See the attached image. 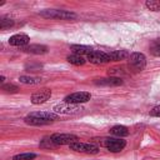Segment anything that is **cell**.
<instances>
[{
	"mask_svg": "<svg viewBox=\"0 0 160 160\" xmlns=\"http://www.w3.org/2000/svg\"><path fill=\"white\" fill-rule=\"evenodd\" d=\"M40 15L46 19H58V20H72L76 19V14L72 11L59 10V9H48L40 11Z\"/></svg>",
	"mask_w": 160,
	"mask_h": 160,
	"instance_id": "1",
	"label": "cell"
},
{
	"mask_svg": "<svg viewBox=\"0 0 160 160\" xmlns=\"http://www.w3.org/2000/svg\"><path fill=\"white\" fill-rule=\"evenodd\" d=\"M81 110H84L80 105L78 104H71V102H66V101H62L58 105L54 106V112L55 114H65V115H72V114H78L80 112Z\"/></svg>",
	"mask_w": 160,
	"mask_h": 160,
	"instance_id": "2",
	"label": "cell"
},
{
	"mask_svg": "<svg viewBox=\"0 0 160 160\" xmlns=\"http://www.w3.org/2000/svg\"><path fill=\"white\" fill-rule=\"evenodd\" d=\"M70 150L76 151V152H85V154H98L99 152V146L91 142H81L76 141L69 145Z\"/></svg>",
	"mask_w": 160,
	"mask_h": 160,
	"instance_id": "3",
	"label": "cell"
},
{
	"mask_svg": "<svg viewBox=\"0 0 160 160\" xmlns=\"http://www.w3.org/2000/svg\"><path fill=\"white\" fill-rule=\"evenodd\" d=\"M50 139L52 140V142L55 145H70L72 142L79 141V138L74 134H52L50 136Z\"/></svg>",
	"mask_w": 160,
	"mask_h": 160,
	"instance_id": "4",
	"label": "cell"
},
{
	"mask_svg": "<svg viewBox=\"0 0 160 160\" xmlns=\"http://www.w3.org/2000/svg\"><path fill=\"white\" fill-rule=\"evenodd\" d=\"M126 145V141L121 138H106L104 139V146L111 151V152H119L121 151Z\"/></svg>",
	"mask_w": 160,
	"mask_h": 160,
	"instance_id": "5",
	"label": "cell"
},
{
	"mask_svg": "<svg viewBox=\"0 0 160 160\" xmlns=\"http://www.w3.org/2000/svg\"><path fill=\"white\" fill-rule=\"evenodd\" d=\"M129 64L134 70L141 71L146 66V58L141 52H132L129 58Z\"/></svg>",
	"mask_w": 160,
	"mask_h": 160,
	"instance_id": "6",
	"label": "cell"
},
{
	"mask_svg": "<svg viewBox=\"0 0 160 160\" xmlns=\"http://www.w3.org/2000/svg\"><path fill=\"white\" fill-rule=\"evenodd\" d=\"M91 99V94L88 91H78V92H72L70 95H68L64 101L66 102H71V104H82V102H88Z\"/></svg>",
	"mask_w": 160,
	"mask_h": 160,
	"instance_id": "7",
	"label": "cell"
},
{
	"mask_svg": "<svg viewBox=\"0 0 160 160\" xmlns=\"http://www.w3.org/2000/svg\"><path fill=\"white\" fill-rule=\"evenodd\" d=\"M88 60L92 64H105V62L110 61L108 52H104V51H100V50H92L88 55Z\"/></svg>",
	"mask_w": 160,
	"mask_h": 160,
	"instance_id": "8",
	"label": "cell"
},
{
	"mask_svg": "<svg viewBox=\"0 0 160 160\" xmlns=\"http://www.w3.org/2000/svg\"><path fill=\"white\" fill-rule=\"evenodd\" d=\"M50 98H51V90H50V89H42V90L36 91V92L32 94V96H31V102H32L34 105H40V104L46 102Z\"/></svg>",
	"mask_w": 160,
	"mask_h": 160,
	"instance_id": "9",
	"label": "cell"
},
{
	"mask_svg": "<svg viewBox=\"0 0 160 160\" xmlns=\"http://www.w3.org/2000/svg\"><path fill=\"white\" fill-rule=\"evenodd\" d=\"M29 41H30V38L26 34H15V35L9 38V44L12 46L25 48V46H28Z\"/></svg>",
	"mask_w": 160,
	"mask_h": 160,
	"instance_id": "10",
	"label": "cell"
},
{
	"mask_svg": "<svg viewBox=\"0 0 160 160\" xmlns=\"http://www.w3.org/2000/svg\"><path fill=\"white\" fill-rule=\"evenodd\" d=\"M96 85H100V86H119L122 84V80L120 78H114V76H110V78H101V79H96L94 81Z\"/></svg>",
	"mask_w": 160,
	"mask_h": 160,
	"instance_id": "11",
	"label": "cell"
},
{
	"mask_svg": "<svg viewBox=\"0 0 160 160\" xmlns=\"http://www.w3.org/2000/svg\"><path fill=\"white\" fill-rule=\"evenodd\" d=\"M22 51L29 52V54L41 55V54L48 52V46H45V45H40V44H31V45H28V46L22 48Z\"/></svg>",
	"mask_w": 160,
	"mask_h": 160,
	"instance_id": "12",
	"label": "cell"
},
{
	"mask_svg": "<svg viewBox=\"0 0 160 160\" xmlns=\"http://www.w3.org/2000/svg\"><path fill=\"white\" fill-rule=\"evenodd\" d=\"M25 122L29 124V125H34V126H40V125H48L50 124L51 121H48V120H44L41 118H38V116H34L32 114H29L25 119Z\"/></svg>",
	"mask_w": 160,
	"mask_h": 160,
	"instance_id": "13",
	"label": "cell"
},
{
	"mask_svg": "<svg viewBox=\"0 0 160 160\" xmlns=\"http://www.w3.org/2000/svg\"><path fill=\"white\" fill-rule=\"evenodd\" d=\"M108 55H109L110 61H120V60L126 59L129 56V52L126 50H114V51L108 52Z\"/></svg>",
	"mask_w": 160,
	"mask_h": 160,
	"instance_id": "14",
	"label": "cell"
},
{
	"mask_svg": "<svg viewBox=\"0 0 160 160\" xmlns=\"http://www.w3.org/2000/svg\"><path fill=\"white\" fill-rule=\"evenodd\" d=\"M110 134H112L114 136H118V138H124V136L129 135V129L124 125H115L110 129Z\"/></svg>",
	"mask_w": 160,
	"mask_h": 160,
	"instance_id": "15",
	"label": "cell"
},
{
	"mask_svg": "<svg viewBox=\"0 0 160 160\" xmlns=\"http://www.w3.org/2000/svg\"><path fill=\"white\" fill-rule=\"evenodd\" d=\"M70 50L72 51V54H78V55H89L92 49L90 46H86V45H71L70 46Z\"/></svg>",
	"mask_w": 160,
	"mask_h": 160,
	"instance_id": "16",
	"label": "cell"
},
{
	"mask_svg": "<svg viewBox=\"0 0 160 160\" xmlns=\"http://www.w3.org/2000/svg\"><path fill=\"white\" fill-rule=\"evenodd\" d=\"M66 60H68L70 64L76 65V66L85 64V59H84L81 55H78V54H71V55H69V56L66 58Z\"/></svg>",
	"mask_w": 160,
	"mask_h": 160,
	"instance_id": "17",
	"label": "cell"
},
{
	"mask_svg": "<svg viewBox=\"0 0 160 160\" xmlns=\"http://www.w3.org/2000/svg\"><path fill=\"white\" fill-rule=\"evenodd\" d=\"M19 81L22 82V84H30V85H34V84H39L41 81L40 78H36V76H20L19 78Z\"/></svg>",
	"mask_w": 160,
	"mask_h": 160,
	"instance_id": "18",
	"label": "cell"
},
{
	"mask_svg": "<svg viewBox=\"0 0 160 160\" xmlns=\"http://www.w3.org/2000/svg\"><path fill=\"white\" fill-rule=\"evenodd\" d=\"M14 25V20L11 19V18H9V16H2L1 19H0V29L1 30H5V29H8V28H10V26H12Z\"/></svg>",
	"mask_w": 160,
	"mask_h": 160,
	"instance_id": "19",
	"label": "cell"
},
{
	"mask_svg": "<svg viewBox=\"0 0 160 160\" xmlns=\"http://www.w3.org/2000/svg\"><path fill=\"white\" fill-rule=\"evenodd\" d=\"M35 158H36V154H34V152H25V154L15 155L12 159L14 160H32Z\"/></svg>",
	"mask_w": 160,
	"mask_h": 160,
	"instance_id": "20",
	"label": "cell"
},
{
	"mask_svg": "<svg viewBox=\"0 0 160 160\" xmlns=\"http://www.w3.org/2000/svg\"><path fill=\"white\" fill-rule=\"evenodd\" d=\"M150 52L154 56H160V39L155 40L150 46Z\"/></svg>",
	"mask_w": 160,
	"mask_h": 160,
	"instance_id": "21",
	"label": "cell"
},
{
	"mask_svg": "<svg viewBox=\"0 0 160 160\" xmlns=\"http://www.w3.org/2000/svg\"><path fill=\"white\" fill-rule=\"evenodd\" d=\"M145 6L151 10V11H160V1H155V0H150L145 2Z\"/></svg>",
	"mask_w": 160,
	"mask_h": 160,
	"instance_id": "22",
	"label": "cell"
},
{
	"mask_svg": "<svg viewBox=\"0 0 160 160\" xmlns=\"http://www.w3.org/2000/svg\"><path fill=\"white\" fill-rule=\"evenodd\" d=\"M1 89L5 92H18V90H19V88L16 85H14V84H4L1 86Z\"/></svg>",
	"mask_w": 160,
	"mask_h": 160,
	"instance_id": "23",
	"label": "cell"
},
{
	"mask_svg": "<svg viewBox=\"0 0 160 160\" xmlns=\"http://www.w3.org/2000/svg\"><path fill=\"white\" fill-rule=\"evenodd\" d=\"M150 115L151 116H156V118H160V106H155L150 110Z\"/></svg>",
	"mask_w": 160,
	"mask_h": 160,
	"instance_id": "24",
	"label": "cell"
},
{
	"mask_svg": "<svg viewBox=\"0 0 160 160\" xmlns=\"http://www.w3.org/2000/svg\"><path fill=\"white\" fill-rule=\"evenodd\" d=\"M0 81H1V82H4V81H5V78H4V76H1V78H0Z\"/></svg>",
	"mask_w": 160,
	"mask_h": 160,
	"instance_id": "25",
	"label": "cell"
}]
</instances>
